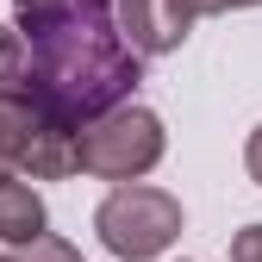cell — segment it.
<instances>
[{
    "label": "cell",
    "instance_id": "cell-4",
    "mask_svg": "<svg viewBox=\"0 0 262 262\" xmlns=\"http://www.w3.org/2000/svg\"><path fill=\"white\" fill-rule=\"evenodd\" d=\"M162 150H169L162 119L150 106H131V100L81 125V169L100 175V181H138V175H150L162 162Z\"/></svg>",
    "mask_w": 262,
    "mask_h": 262
},
{
    "label": "cell",
    "instance_id": "cell-8",
    "mask_svg": "<svg viewBox=\"0 0 262 262\" xmlns=\"http://www.w3.org/2000/svg\"><path fill=\"white\" fill-rule=\"evenodd\" d=\"M25 262H81V250L69 244V237H38V244H25Z\"/></svg>",
    "mask_w": 262,
    "mask_h": 262
},
{
    "label": "cell",
    "instance_id": "cell-2",
    "mask_svg": "<svg viewBox=\"0 0 262 262\" xmlns=\"http://www.w3.org/2000/svg\"><path fill=\"white\" fill-rule=\"evenodd\" d=\"M81 169V131L56 119L31 81H0V175L62 181Z\"/></svg>",
    "mask_w": 262,
    "mask_h": 262
},
{
    "label": "cell",
    "instance_id": "cell-9",
    "mask_svg": "<svg viewBox=\"0 0 262 262\" xmlns=\"http://www.w3.org/2000/svg\"><path fill=\"white\" fill-rule=\"evenodd\" d=\"M231 262H262V225H244L231 237Z\"/></svg>",
    "mask_w": 262,
    "mask_h": 262
},
{
    "label": "cell",
    "instance_id": "cell-5",
    "mask_svg": "<svg viewBox=\"0 0 262 262\" xmlns=\"http://www.w3.org/2000/svg\"><path fill=\"white\" fill-rule=\"evenodd\" d=\"M193 13L187 0H119V25H125V38L138 44L144 56H169L181 50V38L193 31Z\"/></svg>",
    "mask_w": 262,
    "mask_h": 262
},
{
    "label": "cell",
    "instance_id": "cell-1",
    "mask_svg": "<svg viewBox=\"0 0 262 262\" xmlns=\"http://www.w3.org/2000/svg\"><path fill=\"white\" fill-rule=\"evenodd\" d=\"M25 56H31V94L69 119L75 131L131 100L144 81V50L125 38L113 19V0H44V7H19Z\"/></svg>",
    "mask_w": 262,
    "mask_h": 262
},
{
    "label": "cell",
    "instance_id": "cell-10",
    "mask_svg": "<svg viewBox=\"0 0 262 262\" xmlns=\"http://www.w3.org/2000/svg\"><path fill=\"white\" fill-rule=\"evenodd\" d=\"M244 169H250V181L262 187V125L250 131V144H244Z\"/></svg>",
    "mask_w": 262,
    "mask_h": 262
},
{
    "label": "cell",
    "instance_id": "cell-6",
    "mask_svg": "<svg viewBox=\"0 0 262 262\" xmlns=\"http://www.w3.org/2000/svg\"><path fill=\"white\" fill-rule=\"evenodd\" d=\"M44 225L50 212L31 187V175H0V244H38Z\"/></svg>",
    "mask_w": 262,
    "mask_h": 262
},
{
    "label": "cell",
    "instance_id": "cell-3",
    "mask_svg": "<svg viewBox=\"0 0 262 262\" xmlns=\"http://www.w3.org/2000/svg\"><path fill=\"white\" fill-rule=\"evenodd\" d=\"M94 231L119 262H156L181 237V200L162 187H144V181H119L94 212Z\"/></svg>",
    "mask_w": 262,
    "mask_h": 262
},
{
    "label": "cell",
    "instance_id": "cell-13",
    "mask_svg": "<svg viewBox=\"0 0 262 262\" xmlns=\"http://www.w3.org/2000/svg\"><path fill=\"white\" fill-rule=\"evenodd\" d=\"M0 262H19V256H0Z\"/></svg>",
    "mask_w": 262,
    "mask_h": 262
},
{
    "label": "cell",
    "instance_id": "cell-7",
    "mask_svg": "<svg viewBox=\"0 0 262 262\" xmlns=\"http://www.w3.org/2000/svg\"><path fill=\"white\" fill-rule=\"evenodd\" d=\"M31 56H25V31L19 25H0V81H25Z\"/></svg>",
    "mask_w": 262,
    "mask_h": 262
},
{
    "label": "cell",
    "instance_id": "cell-11",
    "mask_svg": "<svg viewBox=\"0 0 262 262\" xmlns=\"http://www.w3.org/2000/svg\"><path fill=\"white\" fill-rule=\"evenodd\" d=\"M187 7L206 19V13H237V7H262V0H187Z\"/></svg>",
    "mask_w": 262,
    "mask_h": 262
},
{
    "label": "cell",
    "instance_id": "cell-12",
    "mask_svg": "<svg viewBox=\"0 0 262 262\" xmlns=\"http://www.w3.org/2000/svg\"><path fill=\"white\" fill-rule=\"evenodd\" d=\"M13 7H44V0H13Z\"/></svg>",
    "mask_w": 262,
    "mask_h": 262
}]
</instances>
